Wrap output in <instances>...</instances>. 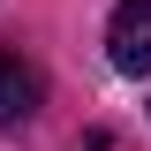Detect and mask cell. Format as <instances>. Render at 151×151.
<instances>
[{
	"label": "cell",
	"mask_w": 151,
	"mask_h": 151,
	"mask_svg": "<svg viewBox=\"0 0 151 151\" xmlns=\"http://www.w3.org/2000/svg\"><path fill=\"white\" fill-rule=\"evenodd\" d=\"M106 60L121 76H151V0H121L106 23Z\"/></svg>",
	"instance_id": "6da1fadb"
},
{
	"label": "cell",
	"mask_w": 151,
	"mask_h": 151,
	"mask_svg": "<svg viewBox=\"0 0 151 151\" xmlns=\"http://www.w3.org/2000/svg\"><path fill=\"white\" fill-rule=\"evenodd\" d=\"M30 113H38V68L15 45H0V129H23Z\"/></svg>",
	"instance_id": "7a4b0ae2"
}]
</instances>
